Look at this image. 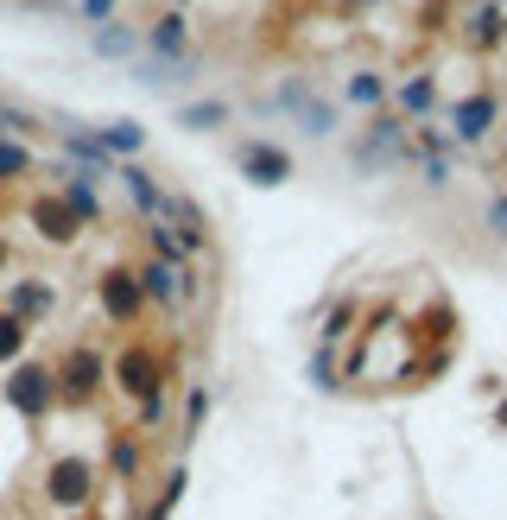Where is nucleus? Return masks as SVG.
I'll use <instances>...</instances> for the list:
<instances>
[{
	"label": "nucleus",
	"instance_id": "f257e3e1",
	"mask_svg": "<svg viewBox=\"0 0 507 520\" xmlns=\"http://www.w3.org/2000/svg\"><path fill=\"white\" fill-rule=\"evenodd\" d=\"M242 165H248L260 184H279V178H292V159H285V152H273V146H242Z\"/></svg>",
	"mask_w": 507,
	"mask_h": 520
},
{
	"label": "nucleus",
	"instance_id": "f03ea898",
	"mask_svg": "<svg viewBox=\"0 0 507 520\" xmlns=\"http://www.w3.org/2000/svg\"><path fill=\"white\" fill-rule=\"evenodd\" d=\"M279 109H292V115H298L311 133H330V109H324V102H311L298 83H292V89H279Z\"/></svg>",
	"mask_w": 507,
	"mask_h": 520
},
{
	"label": "nucleus",
	"instance_id": "7ed1b4c3",
	"mask_svg": "<svg viewBox=\"0 0 507 520\" xmlns=\"http://www.w3.org/2000/svg\"><path fill=\"white\" fill-rule=\"evenodd\" d=\"M489 121H495V102H482V96L457 109V133H463V140H482V133H489Z\"/></svg>",
	"mask_w": 507,
	"mask_h": 520
},
{
	"label": "nucleus",
	"instance_id": "20e7f679",
	"mask_svg": "<svg viewBox=\"0 0 507 520\" xmlns=\"http://www.w3.org/2000/svg\"><path fill=\"white\" fill-rule=\"evenodd\" d=\"M83 489H89V470H83V463H64V470H57V495H64V502H77Z\"/></svg>",
	"mask_w": 507,
	"mask_h": 520
},
{
	"label": "nucleus",
	"instance_id": "39448f33",
	"mask_svg": "<svg viewBox=\"0 0 507 520\" xmlns=\"http://www.w3.org/2000/svg\"><path fill=\"white\" fill-rule=\"evenodd\" d=\"M152 45H159L165 57H178V51H184V32H178V19H165V26L152 32Z\"/></svg>",
	"mask_w": 507,
	"mask_h": 520
},
{
	"label": "nucleus",
	"instance_id": "423d86ee",
	"mask_svg": "<svg viewBox=\"0 0 507 520\" xmlns=\"http://www.w3.org/2000/svg\"><path fill=\"white\" fill-rule=\"evenodd\" d=\"M127 191H133V197H140V203H146V210H159V191H152V184H146V172H127Z\"/></svg>",
	"mask_w": 507,
	"mask_h": 520
},
{
	"label": "nucleus",
	"instance_id": "0eeeda50",
	"mask_svg": "<svg viewBox=\"0 0 507 520\" xmlns=\"http://www.w3.org/2000/svg\"><path fill=\"white\" fill-rule=\"evenodd\" d=\"M146 286H152V292H159V298H178V279H171V273H165V266H152V273H146Z\"/></svg>",
	"mask_w": 507,
	"mask_h": 520
},
{
	"label": "nucleus",
	"instance_id": "6e6552de",
	"mask_svg": "<svg viewBox=\"0 0 507 520\" xmlns=\"http://www.w3.org/2000/svg\"><path fill=\"white\" fill-rule=\"evenodd\" d=\"M109 146H140V128H109Z\"/></svg>",
	"mask_w": 507,
	"mask_h": 520
},
{
	"label": "nucleus",
	"instance_id": "1a4fd4ad",
	"mask_svg": "<svg viewBox=\"0 0 507 520\" xmlns=\"http://www.w3.org/2000/svg\"><path fill=\"white\" fill-rule=\"evenodd\" d=\"M26 165V152H13V146H0V172H19Z\"/></svg>",
	"mask_w": 507,
	"mask_h": 520
},
{
	"label": "nucleus",
	"instance_id": "9d476101",
	"mask_svg": "<svg viewBox=\"0 0 507 520\" xmlns=\"http://www.w3.org/2000/svg\"><path fill=\"white\" fill-rule=\"evenodd\" d=\"M489 223H495V229L507 235V203H489Z\"/></svg>",
	"mask_w": 507,
	"mask_h": 520
}]
</instances>
